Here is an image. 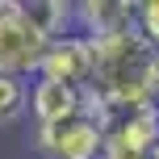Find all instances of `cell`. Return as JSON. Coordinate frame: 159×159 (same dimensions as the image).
Here are the masks:
<instances>
[{
	"label": "cell",
	"instance_id": "1",
	"mask_svg": "<svg viewBox=\"0 0 159 159\" xmlns=\"http://www.w3.org/2000/svg\"><path fill=\"white\" fill-rule=\"evenodd\" d=\"M42 55H46V42L25 21L21 0H0V75H17V80L38 75Z\"/></svg>",
	"mask_w": 159,
	"mask_h": 159
},
{
	"label": "cell",
	"instance_id": "2",
	"mask_svg": "<svg viewBox=\"0 0 159 159\" xmlns=\"http://www.w3.org/2000/svg\"><path fill=\"white\" fill-rule=\"evenodd\" d=\"M101 147L105 130L88 113L55 121V126H38V151L46 159H101Z\"/></svg>",
	"mask_w": 159,
	"mask_h": 159
},
{
	"label": "cell",
	"instance_id": "3",
	"mask_svg": "<svg viewBox=\"0 0 159 159\" xmlns=\"http://www.w3.org/2000/svg\"><path fill=\"white\" fill-rule=\"evenodd\" d=\"M88 67H92V46L84 34H63V38L46 42V55L38 63L42 80H59V84L84 88L88 84Z\"/></svg>",
	"mask_w": 159,
	"mask_h": 159
},
{
	"label": "cell",
	"instance_id": "4",
	"mask_svg": "<svg viewBox=\"0 0 159 159\" xmlns=\"http://www.w3.org/2000/svg\"><path fill=\"white\" fill-rule=\"evenodd\" d=\"M84 88H71V84H59V80H34L30 88V113L38 126H55V121H67V117H80L84 113Z\"/></svg>",
	"mask_w": 159,
	"mask_h": 159
},
{
	"label": "cell",
	"instance_id": "5",
	"mask_svg": "<svg viewBox=\"0 0 159 159\" xmlns=\"http://www.w3.org/2000/svg\"><path fill=\"white\" fill-rule=\"evenodd\" d=\"M134 30V4L126 0H84L75 4V34H84L88 42L113 38V34Z\"/></svg>",
	"mask_w": 159,
	"mask_h": 159
},
{
	"label": "cell",
	"instance_id": "6",
	"mask_svg": "<svg viewBox=\"0 0 159 159\" xmlns=\"http://www.w3.org/2000/svg\"><path fill=\"white\" fill-rule=\"evenodd\" d=\"M21 8H25V21L34 25V34L42 42L75 34V4H67V0H30V4L21 0Z\"/></svg>",
	"mask_w": 159,
	"mask_h": 159
},
{
	"label": "cell",
	"instance_id": "7",
	"mask_svg": "<svg viewBox=\"0 0 159 159\" xmlns=\"http://www.w3.org/2000/svg\"><path fill=\"white\" fill-rule=\"evenodd\" d=\"M30 109V80L0 75V126L21 121V113Z\"/></svg>",
	"mask_w": 159,
	"mask_h": 159
},
{
	"label": "cell",
	"instance_id": "8",
	"mask_svg": "<svg viewBox=\"0 0 159 159\" xmlns=\"http://www.w3.org/2000/svg\"><path fill=\"white\" fill-rule=\"evenodd\" d=\"M134 30L159 50V0H143V4H134Z\"/></svg>",
	"mask_w": 159,
	"mask_h": 159
},
{
	"label": "cell",
	"instance_id": "9",
	"mask_svg": "<svg viewBox=\"0 0 159 159\" xmlns=\"http://www.w3.org/2000/svg\"><path fill=\"white\" fill-rule=\"evenodd\" d=\"M151 159H159V151H155V155H151Z\"/></svg>",
	"mask_w": 159,
	"mask_h": 159
}]
</instances>
